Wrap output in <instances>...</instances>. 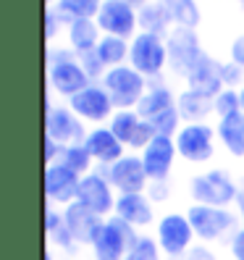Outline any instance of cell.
<instances>
[{
  "label": "cell",
  "mask_w": 244,
  "mask_h": 260,
  "mask_svg": "<svg viewBox=\"0 0 244 260\" xmlns=\"http://www.w3.org/2000/svg\"><path fill=\"white\" fill-rule=\"evenodd\" d=\"M48 87L60 98H74L89 87V76L79 63V53L74 50H50L48 53Z\"/></svg>",
  "instance_id": "obj_1"
},
{
  "label": "cell",
  "mask_w": 244,
  "mask_h": 260,
  "mask_svg": "<svg viewBox=\"0 0 244 260\" xmlns=\"http://www.w3.org/2000/svg\"><path fill=\"white\" fill-rule=\"evenodd\" d=\"M189 194L194 205H210V208H228L236 203L239 189L236 181L228 176L223 168H213V171L197 174L189 181Z\"/></svg>",
  "instance_id": "obj_2"
},
{
  "label": "cell",
  "mask_w": 244,
  "mask_h": 260,
  "mask_svg": "<svg viewBox=\"0 0 244 260\" xmlns=\"http://www.w3.org/2000/svg\"><path fill=\"white\" fill-rule=\"evenodd\" d=\"M102 87L111 95L116 111H136V105L147 92V79L136 69L124 63L108 69V74L102 76Z\"/></svg>",
  "instance_id": "obj_3"
},
{
  "label": "cell",
  "mask_w": 244,
  "mask_h": 260,
  "mask_svg": "<svg viewBox=\"0 0 244 260\" xmlns=\"http://www.w3.org/2000/svg\"><path fill=\"white\" fill-rule=\"evenodd\" d=\"M140 234L131 223H126L124 218L118 216H111L105 218L100 234L92 244V252H95V260H126L131 247L136 244Z\"/></svg>",
  "instance_id": "obj_4"
},
{
  "label": "cell",
  "mask_w": 244,
  "mask_h": 260,
  "mask_svg": "<svg viewBox=\"0 0 244 260\" xmlns=\"http://www.w3.org/2000/svg\"><path fill=\"white\" fill-rule=\"evenodd\" d=\"M165 48H168V66L179 76H189L192 69L205 55L197 29H187V26H173L168 37H165Z\"/></svg>",
  "instance_id": "obj_5"
},
{
  "label": "cell",
  "mask_w": 244,
  "mask_h": 260,
  "mask_svg": "<svg viewBox=\"0 0 244 260\" xmlns=\"http://www.w3.org/2000/svg\"><path fill=\"white\" fill-rule=\"evenodd\" d=\"M165 63H168V48H165V37L140 32L131 40L129 48V66L136 69L145 79L147 76H158Z\"/></svg>",
  "instance_id": "obj_6"
},
{
  "label": "cell",
  "mask_w": 244,
  "mask_h": 260,
  "mask_svg": "<svg viewBox=\"0 0 244 260\" xmlns=\"http://www.w3.org/2000/svg\"><path fill=\"white\" fill-rule=\"evenodd\" d=\"M155 239L160 244L163 255L179 260L192 250L194 229H192V223H189V218L184 216V213H165V216L158 221Z\"/></svg>",
  "instance_id": "obj_7"
},
{
  "label": "cell",
  "mask_w": 244,
  "mask_h": 260,
  "mask_svg": "<svg viewBox=\"0 0 244 260\" xmlns=\"http://www.w3.org/2000/svg\"><path fill=\"white\" fill-rule=\"evenodd\" d=\"M187 218L194 229V237L202 242H216L231 229H236V216L228 208H210V205H189Z\"/></svg>",
  "instance_id": "obj_8"
},
{
  "label": "cell",
  "mask_w": 244,
  "mask_h": 260,
  "mask_svg": "<svg viewBox=\"0 0 244 260\" xmlns=\"http://www.w3.org/2000/svg\"><path fill=\"white\" fill-rule=\"evenodd\" d=\"M216 129L207 124H187L173 137L179 158L187 163H205L216 155Z\"/></svg>",
  "instance_id": "obj_9"
},
{
  "label": "cell",
  "mask_w": 244,
  "mask_h": 260,
  "mask_svg": "<svg viewBox=\"0 0 244 260\" xmlns=\"http://www.w3.org/2000/svg\"><path fill=\"white\" fill-rule=\"evenodd\" d=\"M116 200H118V197L113 194V184L100 171H92V174L82 176L76 203H82L84 208L97 213L100 218H111L116 213Z\"/></svg>",
  "instance_id": "obj_10"
},
{
  "label": "cell",
  "mask_w": 244,
  "mask_h": 260,
  "mask_svg": "<svg viewBox=\"0 0 244 260\" xmlns=\"http://www.w3.org/2000/svg\"><path fill=\"white\" fill-rule=\"evenodd\" d=\"M100 174L111 181L113 189H118V194L145 192L147 184H150L147 171H145V163H142V155H124L118 163L102 168Z\"/></svg>",
  "instance_id": "obj_11"
},
{
  "label": "cell",
  "mask_w": 244,
  "mask_h": 260,
  "mask_svg": "<svg viewBox=\"0 0 244 260\" xmlns=\"http://www.w3.org/2000/svg\"><path fill=\"white\" fill-rule=\"evenodd\" d=\"M84 126H82V118L76 116L71 108H63V105H55L45 113V137L55 140L60 147H68V145H84L87 140Z\"/></svg>",
  "instance_id": "obj_12"
},
{
  "label": "cell",
  "mask_w": 244,
  "mask_h": 260,
  "mask_svg": "<svg viewBox=\"0 0 244 260\" xmlns=\"http://www.w3.org/2000/svg\"><path fill=\"white\" fill-rule=\"evenodd\" d=\"M95 21L102 35H113L121 40H134V32L140 26V16H136L134 6L124 3V0H105Z\"/></svg>",
  "instance_id": "obj_13"
},
{
  "label": "cell",
  "mask_w": 244,
  "mask_h": 260,
  "mask_svg": "<svg viewBox=\"0 0 244 260\" xmlns=\"http://www.w3.org/2000/svg\"><path fill=\"white\" fill-rule=\"evenodd\" d=\"M79 184H82V176L74 174L63 163L45 166V197H48V203L63 205V208L76 203Z\"/></svg>",
  "instance_id": "obj_14"
},
{
  "label": "cell",
  "mask_w": 244,
  "mask_h": 260,
  "mask_svg": "<svg viewBox=\"0 0 244 260\" xmlns=\"http://www.w3.org/2000/svg\"><path fill=\"white\" fill-rule=\"evenodd\" d=\"M68 108L79 116L82 121H111L113 118V100L105 92L102 84H89L87 89H82L79 95H74L68 100Z\"/></svg>",
  "instance_id": "obj_15"
},
{
  "label": "cell",
  "mask_w": 244,
  "mask_h": 260,
  "mask_svg": "<svg viewBox=\"0 0 244 260\" xmlns=\"http://www.w3.org/2000/svg\"><path fill=\"white\" fill-rule=\"evenodd\" d=\"M179 155L173 137H155L145 150H142V163L150 181H168V174L173 168V160Z\"/></svg>",
  "instance_id": "obj_16"
},
{
  "label": "cell",
  "mask_w": 244,
  "mask_h": 260,
  "mask_svg": "<svg viewBox=\"0 0 244 260\" xmlns=\"http://www.w3.org/2000/svg\"><path fill=\"white\" fill-rule=\"evenodd\" d=\"M63 221L68 226V232L74 237L76 244H89L92 247L100 229L105 223V218H100L97 213H92L89 208H84L82 203H71L63 208Z\"/></svg>",
  "instance_id": "obj_17"
},
{
  "label": "cell",
  "mask_w": 244,
  "mask_h": 260,
  "mask_svg": "<svg viewBox=\"0 0 244 260\" xmlns=\"http://www.w3.org/2000/svg\"><path fill=\"white\" fill-rule=\"evenodd\" d=\"M223 63H218L213 55H202L200 58V63H197L192 69V74L187 76V82H189V89H194V92H202L207 98H218L226 84H223Z\"/></svg>",
  "instance_id": "obj_18"
},
{
  "label": "cell",
  "mask_w": 244,
  "mask_h": 260,
  "mask_svg": "<svg viewBox=\"0 0 244 260\" xmlns=\"http://www.w3.org/2000/svg\"><path fill=\"white\" fill-rule=\"evenodd\" d=\"M155 203L150 200L145 192H136V194H118L116 200V213L113 216L124 218L126 223H131L134 229H142V226H150L155 221Z\"/></svg>",
  "instance_id": "obj_19"
},
{
  "label": "cell",
  "mask_w": 244,
  "mask_h": 260,
  "mask_svg": "<svg viewBox=\"0 0 244 260\" xmlns=\"http://www.w3.org/2000/svg\"><path fill=\"white\" fill-rule=\"evenodd\" d=\"M84 147L89 150L92 160L102 163V166H113L124 158V145L116 140V134L108 129V126H97L87 134L84 140Z\"/></svg>",
  "instance_id": "obj_20"
},
{
  "label": "cell",
  "mask_w": 244,
  "mask_h": 260,
  "mask_svg": "<svg viewBox=\"0 0 244 260\" xmlns=\"http://www.w3.org/2000/svg\"><path fill=\"white\" fill-rule=\"evenodd\" d=\"M176 108L181 113V121L202 124L210 113H216V98H207L202 92H194V89H184L176 98Z\"/></svg>",
  "instance_id": "obj_21"
},
{
  "label": "cell",
  "mask_w": 244,
  "mask_h": 260,
  "mask_svg": "<svg viewBox=\"0 0 244 260\" xmlns=\"http://www.w3.org/2000/svg\"><path fill=\"white\" fill-rule=\"evenodd\" d=\"M216 134L221 145L226 147V152L231 158H244V113H231L223 116L216 126Z\"/></svg>",
  "instance_id": "obj_22"
},
{
  "label": "cell",
  "mask_w": 244,
  "mask_h": 260,
  "mask_svg": "<svg viewBox=\"0 0 244 260\" xmlns=\"http://www.w3.org/2000/svg\"><path fill=\"white\" fill-rule=\"evenodd\" d=\"M100 26L95 19H76L74 24H68V45L74 53H89L97 48L100 42Z\"/></svg>",
  "instance_id": "obj_23"
},
{
  "label": "cell",
  "mask_w": 244,
  "mask_h": 260,
  "mask_svg": "<svg viewBox=\"0 0 244 260\" xmlns=\"http://www.w3.org/2000/svg\"><path fill=\"white\" fill-rule=\"evenodd\" d=\"M136 16H140V26L142 32H150V35H158V37H168V32L173 29V21L168 16V11L160 0H152V3L142 6L136 11Z\"/></svg>",
  "instance_id": "obj_24"
},
{
  "label": "cell",
  "mask_w": 244,
  "mask_h": 260,
  "mask_svg": "<svg viewBox=\"0 0 244 260\" xmlns=\"http://www.w3.org/2000/svg\"><path fill=\"white\" fill-rule=\"evenodd\" d=\"M176 108V98L168 87H152L145 92V98L140 100V105H136V113H140L145 121L160 116L163 111H171Z\"/></svg>",
  "instance_id": "obj_25"
},
{
  "label": "cell",
  "mask_w": 244,
  "mask_h": 260,
  "mask_svg": "<svg viewBox=\"0 0 244 260\" xmlns=\"http://www.w3.org/2000/svg\"><path fill=\"white\" fill-rule=\"evenodd\" d=\"M105 0H58L53 6L58 11V16L74 24L76 19H97V13L102 8Z\"/></svg>",
  "instance_id": "obj_26"
},
{
  "label": "cell",
  "mask_w": 244,
  "mask_h": 260,
  "mask_svg": "<svg viewBox=\"0 0 244 260\" xmlns=\"http://www.w3.org/2000/svg\"><path fill=\"white\" fill-rule=\"evenodd\" d=\"M160 3L168 11L173 26H187V29L200 26L202 16H200V6L194 0H160Z\"/></svg>",
  "instance_id": "obj_27"
},
{
  "label": "cell",
  "mask_w": 244,
  "mask_h": 260,
  "mask_svg": "<svg viewBox=\"0 0 244 260\" xmlns=\"http://www.w3.org/2000/svg\"><path fill=\"white\" fill-rule=\"evenodd\" d=\"M129 48H131V45H126V40L113 37V35H102V40L97 42L95 53L105 63V69H116V66H124V60L129 58Z\"/></svg>",
  "instance_id": "obj_28"
},
{
  "label": "cell",
  "mask_w": 244,
  "mask_h": 260,
  "mask_svg": "<svg viewBox=\"0 0 244 260\" xmlns=\"http://www.w3.org/2000/svg\"><path fill=\"white\" fill-rule=\"evenodd\" d=\"M55 163H63L66 168H71L74 174H79V176H87V174H92V155H89V150L84 145H68L60 150V158Z\"/></svg>",
  "instance_id": "obj_29"
},
{
  "label": "cell",
  "mask_w": 244,
  "mask_h": 260,
  "mask_svg": "<svg viewBox=\"0 0 244 260\" xmlns=\"http://www.w3.org/2000/svg\"><path fill=\"white\" fill-rule=\"evenodd\" d=\"M140 124H142V116L136 113V111H116L113 118H111V124H108V129L116 134V140L121 145L129 147L131 137H134V132H136V126H140Z\"/></svg>",
  "instance_id": "obj_30"
},
{
  "label": "cell",
  "mask_w": 244,
  "mask_h": 260,
  "mask_svg": "<svg viewBox=\"0 0 244 260\" xmlns=\"http://www.w3.org/2000/svg\"><path fill=\"white\" fill-rule=\"evenodd\" d=\"M150 124L155 129V134H160V137H176L181 132V113H179V108L163 111L160 116L150 118Z\"/></svg>",
  "instance_id": "obj_31"
},
{
  "label": "cell",
  "mask_w": 244,
  "mask_h": 260,
  "mask_svg": "<svg viewBox=\"0 0 244 260\" xmlns=\"http://www.w3.org/2000/svg\"><path fill=\"white\" fill-rule=\"evenodd\" d=\"M160 255H163V250H160L158 239L140 234V239H136V244L129 252V260H160Z\"/></svg>",
  "instance_id": "obj_32"
},
{
  "label": "cell",
  "mask_w": 244,
  "mask_h": 260,
  "mask_svg": "<svg viewBox=\"0 0 244 260\" xmlns=\"http://www.w3.org/2000/svg\"><path fill=\"white\" fill-rule=\"evenodd\" d=\"M239 111H241V98H239V89L226 87L223 92L216 98V113H218V118H223V116H231V113H239Z\"/></svg>",
  "instance_id": "obj_33"
},
{
  "label": "cell",
  "mask_w": 244,
  "mask_h": 260,
  "mask_svg": "<svg viewBox=\"0 0 244 260\" xmlns=\"http://www.w3.org/2000/svg\"><path fill=\"white\" fill-rule=\"evenodd\" d=\"M79 63H82L84 74L89 76V82H92V79H102V76L108 74V69H105V63L97 58V53H95V50L82 53V55H79Z\"/></svg>",
  "instance_id": "obj_34"
},
{
  "label": "cell",
  "mask_w": 244,
  "mask_h": 260,
  "mask_svg": "<svg viewBox=\"0 0 244 260\" xmlns=\"http://www.w3.org/2000/svg\"><path fill=\"white\" fill-rule=\"evenodd\" d=\"M48 242L50 244H55V247H60V250H66V252H74V247H79V244L74 242V237H71V232H68V226H66V221L60 223L55 232H50L48 234Z\"/></svg>",
  "instance_id": "obj_35"
},
{
  "label": "cell",
  "mask_w": 244,
  "mask_h": 260,
  "mask_svg": "<svg viewBox=\"0 0 244 260\" xmlns=\"http://www.w3.org/2000/svg\"><path fill=\"white\" fill-rule=\"evenodd\" d=\"M223 84L226 87H236V84H241V79H244V69L241 66H236V63H231V60H228V63H223Z\"/></svg>",
  "instance_id": "obj_36"
},
{
  "label": "cell",
  "mask_w": 244,
  "mask_h": 260,
  "mask_svg": "<svg viewBox=\"0 0 244 260\" xmlns=\"http://www.w3.org/2000/svg\"><path fill=\"white\" fill-rule=\"evenodd\" d=\"M58 24H63V19L58 16V11L53 6L45 8V40H53L58 32Z\"/></svg>",
  "instance_id": "obj_37"
},
{
  "label": "cell",
  "mask_w": 244,
  "mask_h": 260,
  "mask_svg": "<svg viewBox=\"0 0 244 260\" xmlns=\"http://www.w3.org/2000/svg\"><path fill=\"white\" fill-rule=\"evenodd\" d=\"M168 194H171L168 181H150V184H147V197L152 203H163Z\"/></svg>",
  "instance_id": "obj_38"
},
{
  "label": "cell",
  "mask_w": 244,
  "mask_h": 260,
  "mask_svg": "<svg viewBox=\"0 0 244 260\" xmlns=\"http://www.w3.org/2000/svg\"><path fill=\"white\" fill-rule=\"evenodd\" d=\"M228 53H231V63H236V66L244 69V35L234 37V42H231V48H228Z\"/></svg>",
  "instance_id": "obj_39"
},
{
  "label": "cell",
  "mask_w": 244,
  "mask_h": 260,
  "mask_svg": "<svg viewBox=\"0 0 244 260\" xmlns=\"http://www.w3.org/2000/svg\"><path fill=\"white\" fill-rule=\"evenodd\" d=\"M231 257L234 260H244V226L236 229L231 237Z\"/></svg>",
  "instance_id": "obj_40"
},
{
  "label": "cell",
  "mask_w": 244,
  "mask_h": 260,
  "mask_svg": "<svg viewBox=\"0 0 244 260\" xmlns=\"http://www.w3.org/2000/svg\"><path fill=\"white\" fill-rule=\"evenodd\" d=\"M179 260H216V257H213V252L205 250V247H192L184 257H179Z\"/></svg>",
  "instance_id": "obj_41"
},
{
  "label": "cell",
  "mask_w": 244,
  "mask_h": 260,
  "mask_svg": "<svg viewBox=\"0 0 244 260\" xmlns=\"http://www.w3.org/2000/svg\"><path fill=\"white\" fill-rule=\"evenodd\" d=\"M236 210H239V218L244 223V189H239V197H236Z\"/></svg>",
  "instance_id": "obj_42"
},
{
  "label": "cell",
  "mask_w": 244,
  "mask_h": 260,
  "mask_svg": "<svg viewBox=\"0 0 244 260\" xmlns=\"http://www.w3.org/2000/svg\"><path fill=\"white\" fill-rule=\"evenodd\" d=\"M124 3H129V6H147V3H152V0H124Z\"/></svg>",
  "instance_id": "obj_43"
},
{
  "label": "cell",
  "mask_w": 244,
  "mask_h": 260,
  "mask_svg": "<svg viewBox=\"0 0 244 260\" xmlns=\"http://www.w3.org/2000/svg\"><path fill=\"white\" fill-rule=\"evenodd\" d=\"M239 98H241V113H244V87L239 89Z\"/></svg>",
  "instance_id": "obj_44"
},
{
  "label": "cell",
  "mask_w": 244,
  "mask_h": 260,
  "mask_svg": "<svg viewBox=\"0 0 244 260\" xmlns=\"http://www.w3.org/2000/svg\"><path fill=\"white\" fill-rule=\"evenodd\" d=\"M45 3H48V6H53V3H55V0H45Z\"/></svg>",
  "instance_id": "obj_45"
},
{
  "label": "cell",
  "mask_w": 244,
  "mask_h": 260,
  "mask_svg": "<svg viewBox=\"0 0 244 260\" xmlns=\"http://www.w3.org/2000/svg\"><path fill=\"white\" fill-rule=\"evenodd\" d=\"M236 3H239V6H244V0H236Z\"/></svg>",
  "instance_id": "obj_46"
},
{
  "label": "cell",
  "mask_w": 244,
  "mask_h": 260,
  "mask_svg": "<svg viewBox=\"0 0 244 260\" xmlns=\"http://www.w3.org/2000/svg\"><path fill=\"white\" fill-rule=\"evenodd\" d=\"M126 260H129V257H126Z\"/></svg>",
  "instance_id": "obj_47"
}]
</instances>
